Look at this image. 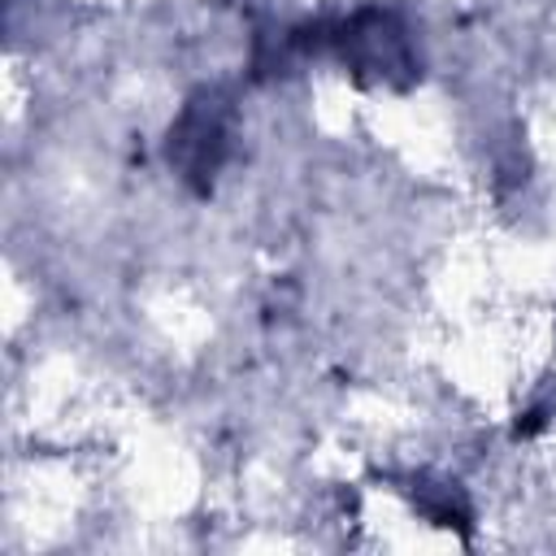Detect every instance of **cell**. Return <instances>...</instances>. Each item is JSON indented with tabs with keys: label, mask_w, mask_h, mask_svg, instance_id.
<instances>
[{
	"label": "cell",
	"mask_w": 556,
	"mask_h": 556,
	"mask_svg": "<svg viewBox=\"0 0 556 556\" xmlns=\"http://www.w3.org/2000/svg\"><path fill=\"white\" fill-rule=\"evenodd\" d=\"M230 96L222 91H200L187 100V109L178 113V122L169 126V165H178V174L187 182L208 187L213 174L222 169L226 152H230Z\"/></svg>",
	"instance_id": "obj_1"
},
{
	"label": "cell",
	"mask_w": 556,
	"mask_h": 556,
	"mask_svg": "<svg viewBox=\"0 0 556 556\" xmlns=\"http://www.w3.org/2000/svg\"><path fill=\"white\" fill-rule=\"evenodd\" d=\"M330 39H334V52L343 56V65L356 78L391 83V78L413 70L408 30L391 9H361L348 22H339Z\"/></svg>",
	"instance_id": "obj_2"
}]
</instances>
